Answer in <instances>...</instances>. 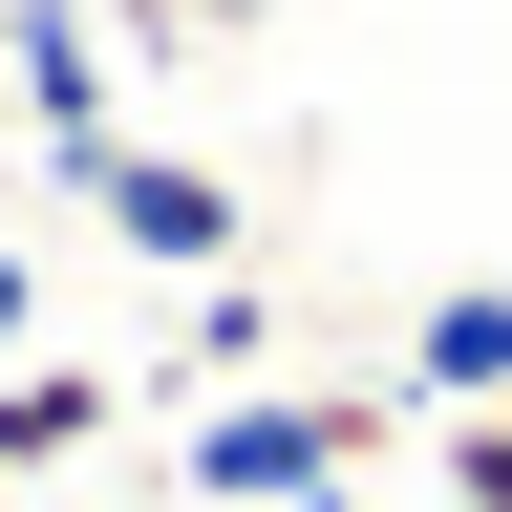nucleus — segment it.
<instances>
[{
  "instance_id": "9d476101",
  "label": "nucleus",
  "mask_w": 512,
  "mask_h": 512,
  "mask_svg": "<svg viewBox=\"0 0 512 512\" xmlns=\"http://www.w3.org/2000/svg\"><path fill=\"white\" fill-rule=\"evenodd\" d=\"M342 512H363V491H342Z\"/></svg>"
},
{
  "instance_id": "423d86ee",
  "label": "nucleus",
  "mask_w": 512,
  "mask_h": 512,
  "mask_svg": "<svg viewBox=\"0 0 512 512\" xmlns=\"http://www.w3.org/2000/svg\"><path fill=\"white\" fill-rule=\"evenodd\" d=\"M256 363H278V299H256V278H192V384H256Z\"/></svg>"
},
{
  "instance_id": "f03ea898",
  "label": "nucleus",
  "mask_w": 512,
  "mask_h": 512,
  "mask_svg": "<svg viewBox=\"0 0 512 512\" xmlns=\"http://www.w3.org/2000/svg\"><path fill=\"white\" fill-rule=\"evenodd\" d=\"M64 192H86L150 278H235V171H192V150H86Z\"/></svg>"
},
{
  "instance_id": "20e7f679",
  "label": "nucleus",
  "mask_w": 512,
  "mask_h": 512,
  "mask_svg": "<svg viewBox=\"0 0 512 512\" xmlns=\"http://www.w3.org/2000/svg\"><path fill=\"white\" fill-rule=\"evenodd\" d=\"M491 384H512V278H448V299L406 320V406L448 427V406H491Z\"/></svg>"
},
{
  "instance_id": "6e6552de",
  "label": "nucleus",
  "mask_w": 512,
  "mask_h": 512,
  "mask_svg": "<svg viewBox=\"0 0 512 512\" xmlns=\"http://www.w3.org/2000/svg\"><path fill=\"white\" fill-rule=\"evenodd\" d=\"M43 342V278H22V235H0V363H22Z\"/></svg>"
},
{
  "instance_id": "39448f33",
  "label": "nucleus",
  "mask_w": 512,
  "mask_h": 512,
  "mask_svg": "<svg viewBox=\"0 0 512 512\" xmlns=\"http://www.w3.org/2000/svg\"><path fill=\"white\" fill-rule=\"evenodd\" d=\"M86 448H107V363H0V491L86 470Z\"/></svg>"
},
{
  "instance_id": "7ed1b4c3",
  "label": "nucleus",
  "mask_w": 512,
  "mask_h": 512,
  "mask_svg": "<svg viewBox=\"0 0 512 512\" xmlns=\"http://www.w3.org/2000/svg\"><path fill=\"white\" fill-rule=\"evenodd\" d=\"M0 86H22V128H43L64 171L128 150V107H107V22H86V0H0Z\"/></svg>"
},
{
  "instance_id": "f257e3e1",
  "label": "nucleus",
  "mask_w": 512,
  "mask_h": 512,
  "mask_svg": "<svg viewBox=\"0 0 512 512\" xmlns=\"http://www.w3.org/2000/svg\"><path fill=\"white\" fill-rule=\"evenodd\" d=\"M384 427H427L406 384H214L192 406V491L214 512H342L384 470Z\"/></svg>"
},
{
  "instance_id": "1a4fd4ad",
  "label": "nucleus",
  "mask_w": 512,
  "mask_h": 512,
  "mask_svg": "<svg viewBox=\"0 0 512 512\" xmlns=\"http://www.w3.org/2000/svg\"><path fill=\"white\" fill-rule=\"evenodd\" d=\"M427 512H448V491H427Z\"/></svg>"
},
{
  "instance_id": "0eeeda50",
  "label": "nucleus",
  "mask_w": 512,
  "mask_h": 512,
  "mask_svg": "<svg viewBox=\"0 0 512 512\" xmlns=\"http://www.w3.org/2000/svg\"><path fill=\"white\" fill-rule=\"evenodd\" d=\"M448 512H512V384H491V406H448V470H427Z\"/></svg>"
}]
</instances>
